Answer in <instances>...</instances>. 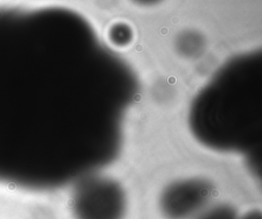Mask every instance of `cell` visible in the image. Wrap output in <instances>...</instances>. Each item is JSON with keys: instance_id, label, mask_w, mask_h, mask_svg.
<instances>
[{"instance_id": "obj_1", "label": "cell", "mask_w": 262, "mask_h": 219, "mask_svg": "<svg viewBox=\"0 0 262 219\" xmlns=\"http://www.w3.org/2000/svg\"><path fill=\"white\" fill-rule=\"evenodd\" d=\"M125 208L126 202L122 188L107 179L84 182L73 199L76 219H122Z\"/></svg>"}, {"instance_id": "obj_2", "label": "cell", "mask_w": 262, "mask_h": 219, "mask_svg": "<svg viewBox=\"0 0 262 219\" xmlns=\"http://www.w3.org/2000/svg\"><path fill=\"white\" fill-rule=\"evenodd\" d=\"M209 198V187L200 181L171 185L162 196V208L170 219H186L198 212Z\"/></svg>"}, {"instance_id": "obj_3", "label": "cell", "mask_w": 262, "mask_h": 219, "mask_svg": "<svg viewBox=\"0 0 262 219\" xmlns=\"http://www.w3.org/2000/svg\"><path fill=\"white\" fill-rule=\"evenodd\" d=\"M198 219H237V217L232 209L220 206L203 213Z\"/></svg>"}]
</instances>
